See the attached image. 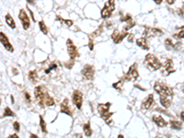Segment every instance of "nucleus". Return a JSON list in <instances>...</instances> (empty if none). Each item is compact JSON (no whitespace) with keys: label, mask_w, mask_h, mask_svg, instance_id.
<instances>
[{"label":"nucleus","mask_w":184,"mask_h":138,"mask_svg":"<svg viewBox=\"0 0 184 138\" xmlns=\"http://www.w3.org/2000/svg\"><path fill=\"white\" fill-rule=\"evenodd\" d=\"M34 96L41 108L54 105V99L49 95L48 89H47L45 86H38V87H36L34 89Z\"/></svg>","instance_id":"obj_1"},{"label":"nucleus","mask_w":184,"mask_h":138,"mask_svg":"<svg viewBox=\"0 0 184 138\" xmlns=\"http://www.w3.org/2000/svg\"><path fill=\"white\" fill-rule=\"evenodd\" d=\"M144 64L145 65V67L150 71H157V70L160 69V67H161V65H162L159 59L157 56H155L153 54H148L145 55Z\"/></svg>","instance_id":"obj_2"},{"label":"nucleus","mask_w":184,"mask_h":138,"mask_svg":"<svg viewBox=\"0 0 184 138\" xmlns=\"http://www.w3.org/2000/svg\"><path fill=\"white\" fill-rule=\"evenodd\" d=\"M111 104L110 102L108 103H103V104H98V111L100 114V117L105 121L107 124L111 125L112 123L111 116L113 115V112H110V108Z\"/></svg>","instance_id":"obj_3"},{"label":"nucleus","mask_w":184,"mask_h":138,"mask_svg":"<svg viewBox=\"0 0 184 138\" xmlns=\"http://www.w3.org/2000/svg\"><path fill=\"white\" fill-rule=\"evenodd\" d=\"M154 89L155 92L159 94V96H166V97H173V88L168 87L167 84L163 82H155L154 85Z\"/></svg>","instance_id":"obj_4"},{"label":"nucleus","mask_w":184,"mask_h":138,"mask_svg":"<svg viewBox=\"0 0 184 138\" xmlns=\"http://www.w3.org/2000/svg\"><path fill=\"white\" fill-rule=\"evenodd\" d=\"M138 65L136 63H134L130 66V68L128 70V72H127L124 77H122V79L124 80V81H135V80H137L139 77V73H138Z\"/></svg>","instance_id":"obj_5"},{"label":"nucleus","mask_w":184,"mask_h":138,"mask_svg":"<svg viewBox=\"0 0 184 138\" xmlns=\"http://www.w3.org/2000/svg\"><path fill=\"white\" fill-rule=\"evenodd\" d=\"M115 9V0H108L104 7L101 9L100 15L103 20H108L112 15V12Z\"/></svg>","instance_id":"obj_6"},{"label":"nucleus","mask_w":184,"mask_h":138,"mask_svg":"<svg viewBox=\"0 0 184 138\" xmlns=\"http://www.w3.org/2000/svg\"><path fill=\"white\" fill-rule=\"evenodd\" d=\"M164 32L162 30H160L158 28H153V27H145V31H144V37L145 39L147 38H153V37H158V36H162Z\"/></svg>","instance_id":"obj_7"},{"label":"nucleus","mask_w":184,"mask_h":138,"mask_svg":"<svg viewBox=\"0 0 184 138\" xmlns=\"http://www.w3.org/2000/svg\"><path fill=\"white\" fill-rule=\"evenodd\" d=\"M67 53L70 56V59H75L77 57H79V53L77 47L75 45L73 41L71 39H67Z\"/></svg>","instance_id":"obj_8"},{"label":"nucleus","mask_w":184,"mask_h":138,"mask_svg":"<svg viewBox=\"0 0 184 138\" xmlns=\"http://www.w3.org/2000/svg\"><path fill=\"white\" fill-rule=\"evenodd\" d=\"M72 101L78 110H81L83 105V94L80 90L75 89L72 95Z\"/></svg>","instance_id":"obj_9"},{"label":"nucleus","mask_w":184,"mask_h":138,"mask_svg":"<svg viewBox=\"0 0 184 138\" xmlns=\"http://www.w3.org/2000/svg\"><path fill=\"white\" fill-rule=\"evenodd\" d=\"M161 72L162 75L167 77V75H169L170 74L175 72V69L173 67V61L171 59H168L165 63L161 65Z\"/></svg>","instance_id":"obj_10"},{"label":"nucleus","mask_w":184,"mask_h":138,"mask_svg":"<svg viewBox=\"0 0 184 138\" xmlns=\"http://www.w3.org/2000/svg\"><path fill=\"white\" fill-rule=\"evenodd\" d=\"M18 18L21 21L22 27L24 30H28L31 27V20H30V17L28 16V14L26 12L25 9L21 8L20 12H18Z\"/></svg>","instance_id":"obj_11"},{"label":"nucleus","mask_w":184,"mask_h":138,"mask_svg":"<svg viewBox=\"0 0 184 138\" xmlns=\"http://www.w3.org/2000/svg\"><path fill=\"white\" fill-rule=\"evenodd\" d=\"M81 74L83 75V77H85L88 80H92L94 77V75H95V68L91 65H86L81 70Z\"/></svg>","instance_id":"obj_12"},{"label":"nucleus","mask_w":184,"mask_h":138,"mask_svg":"<svg viewBox=\"0 0 184 138\" xmlns=\"http://www.w3.org/2000/svg\"><path fill=\"white\" fill-rule=\"evenodd\" d=\"M127 35H128V32L125 31H121L115 30L111 34V39L114 44H120L121 41H122V40H124L125 37H127Z\"/></svg>","instance_id":"obj_13"},{"label":"nucleus","mask_w":184,"mask_h":138,"mask_svg":"<svg viewBox=\"0 0 184 138\" xmlns=\"http://www.w3.org/2000/svg\"><path fill=\"white\" fill-rule=\"evenodd\" d=\"M0 42H1V44L5 47V49H6L7 51L10 52V53H13L14 52L13 45L10 44V41H9L7 36L2 31H0Z\"/></svg>","instance_id":"obj_14"},{"label":"nucleus","mask_w":184,"mask_h":138,"mask_svg":"<svg viewBox=\"0 0 184 138\" xmlns=\"http://www.w3.org/2000/svg\"><path fill=\"white\" fill-rule=\"evenodd\" d=\"M60 111H61V112L67 114V115H69V116H72L73 115L71 107L69 106L68 99H65L64 101H63V102L60 104Z\"/></svg>","instance_id":"obj_15"},{"label":"nucleus","mask_w":184,"mask_h":138,"mask_svg":"<svg viewBox=\"0 0 184 138\" xmlns=\"http://www.w3.org/2000/svg\"><path fill=\"white\" fill-rule=\"evenodd\" d=\"M153 104H154V95L149 94L148 96L145 99V101H143L141 108H142L143 110H149V109L152 107Z\"/></svg>","instance_id":"obj_16"},{"label":"nucleus","mask_w":184,"mask_h":138,"mask_svg":"<svg viewBox=\"0 0 184 138\" xmlns=\"http://www.w3.org/2000/svg\"><path fill=\"white\" fill-rule=\"evenodd\" d=\"M152 120L158 127H165L168 125V122L164 120L161 115H154Z\"/></svg>","instance_id":"obj_17"},{"label":"nucleus","mask_w":184,"mask_h":138,"mask_svg":"<svg viewBox=\"0 0 184 138\" xmlns=\"http://www.w3.org/2000/svg\"><path fill=\"white\" fill-rule=\"evenodd\" d=\"M159 101H160V103H161V105L165 109H168L170 107L171 103H172V98L166 97V96H159Z\"/></svg>","instance_id":"obj_18"},{"label":"nucleus","mask_w":184,"mask_h":138,"mask_svg":"<svg viewBox=\"0 0 184 138\" xmlns=\"http://www.w3.org/2000/svg\"><path fill=\"white\" fill-rule=\"evenodd\" d=\"M136 44H137V46H139L140 48H142L143 50H149L148 42L145 37L138 38V39L136 40Z\"/></svg>","instance_id":"obj_19"},{"label":"nucleus","mask_w":184,"mask_h":138,"mask_svg":"<svg viewBox=\"0 0 184 138\" xmlns=\"http://www.w3.org/2000/svg\"><path fill=\"white\" fill-rule=\"evenodd\" d=\"M5 20H6V23L11 29H13V30L14 29H16V22H15V20H14L13 17L9 13H7V15L5 16Z\"/></svg>","instance_id":"obj_20"},{"label":"nucleus","mask_w":184,"mask_h":138,"mask_svg":"<svg viewBox=\"0 0 184 138\" xmlns=\"http://www.w3.org/2000/svg\"><path fill=\"white\" fill-rule=\"evenodd\" d=\"M28 77H29L30 81L33 84H36L39 80V77H38V73L36 70H31L29 74H28Z\"/></svg>","instance_id":"obj_21"},{"label":"nucleus","mask_w":184,"mask_h":138,"mask_svg":"<svg viewBox=\"0 0 184 138\" xmlns=\"http://www.w3.org/2000/svg\"><path fill=\"white\" fill-rule=\"evenodd\" d=\"M58 68V65L57 63H55V62H52V63L49 64L48 67L45 69V74L49 75L51 74V72H53V71H56Z\"/></svg>","instance_id":"obj_22"},{"label":"nucleus","mask_w":184,"mask_h":138,"mask_svg":"<svg viewBox=\"0 0 184 138\" xmlns=\"http://www.w3.org/2000/svg\"><path fill=\"white\" fill-rule=\"evenodd\" d=\"M83 130L85 133V135L89 137L92 135V129H91V126H90V122H88L86 124L83 125Z\"/></svg>","instance_id":"obj_23"},{"label":"nucleus","mask_w":184,"mask_h":138,"mask_svg":"<svg viewBox=\"0 0 184 138\" xmlns=\"http://www.w3.org/2000/svg\"><path fill=\"white\" fill-rule=\"evenodd\" d=\"M56 20L61 21L62 23H65V26L68 27V28L72 27L73 24H74V21L72 20H65V18H63L61 16H56Z\"/></svg>","instance_id":"obj_24"},{"label":"nucleus","mask_w":184,"mask_h":138,"mask_svg":"<svg viewBox=\"0 0 184 138\" xmlns=\"http://www.w3.org/2000/svg\"><path fill=\"white\" fill-rule=\"evenodd\" d=\"M170 123L171 128H173L174 130H181L182 126H183V122H179V121H170L169 122Z\"/></svg>","instance_id":"obj_25"},{"label":"nucleus","mask_w":184,"mask_h":138,"mask_svg":"<svg viewBox=\"0 0 184 138\" xmlns=\"http://www.w3.org/2000/svg\"><path fill=\"white\" fill-rule=\"evenodd\" d=\"M103 30H104V28H103V24H101L100 26H98V28L95 31L92 32L91 34H89L88 36H90L91 38H93V39H95L96 37H98V36H100V34H102Z\"/></svg>","instance_id":"obj_26"},{"label":"nucleus","mask_w":184,"mask_h":138,"mask_svg":"<svg viewBox=\"0 0 184 138\" xmlns=\"http://www.w3.org/2000/svg\"><path fill=\"white\" fill-rule=\"evenodd\" d=\"M39 28H40V31H41L42 33H43L44 35H47V34H48V31H49L48 27L46 26L45 22H44L43 20L39 21Z\"/></svg>","instance_id":"obj_27"},{"label":"nucleus","mask_w":184,"mask_h":138,"mask_svg":"<svg viewBox=\"0 0 184 138\" xmlns=\"http://www.w3.org/2000/svg\"><path fill=\"white\" fill-rule=\"evenodd\" d=\"M39 118H40V126H41V130L42 131V133H43V134H47V124H46V122H45V121H44L43 117H42L41 115H40Z\"/></svg>","instance_id":"obj_28"},{"label":"nucleus","mask_w":184,"mask_h":138,"mask_svg":"<svg viewBox=\"0 0 184 138\" xmlns=\"http://www.w3.org/2000/svg\"><path fill=\"white\" fill-rule=\"evenodd\" d=\"M16 114L14 111H11V109L9 107H6L5 108V111L3 113V117H15Z\"/></svg>","instance_id":"obj_29"},{"label":"nucleus","mask_w":184,"mask_h":138,"mask_svg":"<svg viewBox=\"0 0 184 138\" xmlns=\"http://www.w3.org/2000/svg\"><path fill=\"white\" fill-rule=\"evenodd\" d=\"M135 24H136V22H135L134 20H129V21H126V24L124 26V31H128L131 30V29L133 28V27H134Z\"/></svg>","instance_id":"obj_30"},{"label":"nucleus","mask_w":184,"mask_h":138,"mask_svg":"<svg viewBox=\"0 0 184 138\" xmlns=\"http://www.w3.org/2000/svg\"><path fill=\"white\" fill-rule=\"evenodd\" d=\"M165 46H166V48H167L168 50L173 49V47H174V42H173V41L170 39V38H168V39L165 40Z\"/></svg>","instance_id":"obj_31"},{"label":"nucleus","mask_w":184,"mask_h":138,"mask_svg":"<svg viewBox=\"0 0 184 138\" xmlns=\"http://www.w3.org/2000/svg\"><path fill=\"white\" fill-rule=\"evenodd\" d=\"M131 20H133V17H132V15H131V14H129V13L125 14V15H122V14L121 18H120V20L122 22H126V21H129Z\"/></svg>","instance_id":"obj_32"},{"label":"nucleus","mask_w":184,"mask_h":138,"mask_svg":"<svg viewBox=\"0 0 184 138\" xmlns=\"http://www.w3.org/2000/svg\"><path fill=\"white\" fill-rule=\"evenodd\" d=\"M183 33H184V31H183V26H182V28H181V30L179 31L178 33H175V34L173 35V37L175 38V39H177V40H182L183 39Z\"/></svg>","instance_id":"obj_33"},{"label":"nucleus","mask_w":184,"mask_h":138,"mask_svg":"<svg viewBox=\"0 0 184 138\" xmlns=\"http://www.w3.org/2000/svg\"><path fill=\"white\" fill-rule=\"evenodd\" d=\"M124 81L121 78L118 82L113 83V84H112V87L114 88H116V89H121L122 87V85H124Z\"/></svg>","instance_id":"obj_34"},{"label":"nucleus","mask_w":184,"mask_h":138,"mask_svg":"<svg viewBox=\"0 0 184 138\" xmlns=\"http://www.w3.org/2000/svg\"><path fill=\"white\" fill-rule=\"evenodd\" d=\"M65 65V67H67V69H71L73 66H74V65H75V60L74 59H70L69 61H67V62H65V63L64 64Z\"/></svg>","instance_id":"obj_35"},{"label":"nucleus","mask_w":184,"mask_h":138,"mask_svg":"<svg viewBox=\"0 0 184 138\" xmlns=\"http://www.w3.org/2000/svg\"><path fill=\"white\" fill-rule=\"evenodd\" d=\"M93 38H91L90 36H88V48L90 51H93L94 49V41H93Z\"/></svg>","instance_id":"obj_36"},{"label":"nucleus","mask_w":184,"mask_h":138,"mask_svg":"<svg viewBox=\"0 0 184 138\" xmlns=\"http://www.w3.org/2000/svg\"><path fill=\"white\" fill-rule=\"evenodd\" d=\"M13 128H14V130H15L16 132H20V122H13Z\"/></svg>","instance_id":"obj_37"},{"label":"nucleus","mask_w":184,"mask_h":138,"mask_svg":"<svg viewBox=\"0 0 184 138\" xmlns=\"http://www.w3.org/2000/svg\"><path fill=\"white\" fill-rule=\"evenodd\" d=\"M24 98H25V99L27 101L28 103H31V95H30L29 92H27V91L24 92Z\"/></svg>","instance_id":"obj_38"},{"label":"nucleus","mask_w":184,"mask_h":138,"mask_svg":"<svg viewBox=\"0 0 184 138\" xmlns=\"http://www.w3.org/2000/svg\"><path fill=\"white\" fill-rule=\"evenodd\" d=\"M128 41H130V42H134V35L133 34V33H128Z\"/></svg>","instance_id":"obj_39"},{"label":"nucleus","mask_w":184,"mask_h":138,"mask_svg":"<svg viewBox=\"0 0 184 138\" xmlns=\"http://www.w3.org/2000/svg\"><path fill=\"white\" fill-rule=\"evenodd\" d=\"M28 11H29V13H30V15H31V20L35 22V21H36V20H35V17H34V15H33V12H32V11H31V9H30L29 7H28Z\"/></svg>","instance_id":"obj_40"},{"label":"nucleus","mask_w":184,"mask_h":138,"mask_svg":"<svg viewBox=\"0 0 184 138\" xmlns=\"http://www.w3.org/2000/svg\"><path fill=\"white\" fill-rule=\"evenodd\" d=\"M178 15L183 18V6L181 8H178Z\"/></svg>","instance_id":"obj_41"},{"label":"nucleus","mask_w":184,"mask_h":138,"mask_svg":"<svg viewBox=\"0 0 184 138\" xmlns=\"http://www.w3.org/2000/svg\"><path fill=\"white\" fill-rule=\"evenodd\" d=\"M176 0H166V2L168 4V5H173L174 3H175Z\"/></svg>","instance_id":"obj_42"},{"label":"nucleus","mask_w":184,"mask_h":138,"mask_svg":"<svg viewBox=\"0 0 184 138\" xmlns=\"http://www.w3.org/2000/svg\"><path fill=\"white\" fill-rule=\"evenodd\" d=\"M26 1L29 4H31V5H34L35 2H36V0H26Z\"/></svg>","instance_id":"obj_43"},{"label":"nucleus","mask_w":184,"mask_h":138,"mask_svg":"<svg viewBox=\"0 0 184 138\" xmlns=\"http://www.w3.org/2000/svg\"><path fill=\"white\" fill-rule=\"evenodd\" d=\"M153 1L157 4V5H160L162 2H163V0H153Z\"/></svg>","instance_id":"obj_44"},{"label":"nucleus","mask_w":184,"mask_h":138,"mask_svg":"<svg viewBox=\"0 0 184 138\" xmlns=\"http://www.w3.org/2000/svg\"><path fill=\"white\" fill-rule=\"evenodd\" d=\"M8 137H9V138H18V135L17 134H14V135H10Z\"/></svg>","instance_id":"obj_45"},{"label":"nucleus","mask_w":184,"mask_h":138,"mask_svg":"<svg viewBox=\"0 0 184 138\" xmlns=\"http://www.w3.org/2000/svg\"><path fill=\"white\" fill-rule=\"evenodd\" d=\"M111 25H112V23L111 22H109V21H107V23H106V26L109 28V29H111Z\"/></svg>","instance_id":"obj_46"},{"label":"nucleus","mask_w":184,"mask_h":138,"mask_svg":"<svg viewBox=\"0 0 184 138\" xmlns=\"http://www.w3.org/2000/svg\"><path fill=\"white\" fill-rule=\"evenodd\" d=\"M13 73L15 74V75H18V70L16 69V68H13Z\"/></svg>","instance_id":"obj_47"},{"label":"nucleus","mask_w":184,"mask_h":138,"mask_svg":"<svg viewBox=\"0 0 184 138\" xmlns=\"http://www.w3.org/2000/svg\"><path fill=\"white\" fill-rule=\"evenodd\" d=\"M183 111H181V121L183 122V120H184V116H183Z\"/></svg>","instance_id":"obj_48"},{"label":"nucleus","mask_w":184,"mask_h":138,"mask_svg":"<svg viewBox=\"0 0 184 138\" xmlns=\"http://www.w3.org/2000/svg\"><path fill=\"white\" fill-rule=\"evenodd\" d=\"M31 137H34V138H38L37 135H33V134H31Z\"/></svg>","instance_id":"obj_49"},{"label":"nucleus","mask_w":184,"mask_h":138,"mask_svg":"<svg viewBox=\"0 0 184 138\" xmlns=\"http://www.w3.org/2000/svg\"><path fill=\"white\" fill-rule=\"evenodd\" d=\"M10 99H11V101H12V103L15 102V101H14V98H13V96H10Z\"/></svg>","instance_id":"obj_50"},{"label":"nucleus","mask_w":184,"mask_h":138,"mask_svg":"<svg viewBox=\"0 0 184 138\" xmlns=\"http://www.w3.org/2000/svg\"><path fill=\"white\" fill-rule=\"evenodd\" d=\"M118 137H120V138H122V137H124V135H118Z\"/></svg>","instance_id":"obj_51"},{"label":"nucleus","mask_w":184,"mask_h":138,"mask_svg":"<svg viewBox=\"0 0 184 138\" xmlns=\"http://www.w3.org/2000/svg\"><path fill=\"white\" fill-rule=\"evenodd\" d=\"M0 105H1V99H0Z\"/></svg>","instance_id":"obj_52"}]
</instances>
